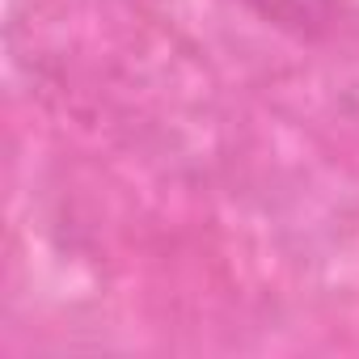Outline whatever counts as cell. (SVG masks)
I'll return each mask as SVG.
<instances>
[{"label":"cell","instance_id":"1","mask_svg":"<svg viewBox=\"0 0 359 359\" xmlns=\"http://www.w3.org/2000/svg\"><path fill=\"white\" fill-rule=\"evenodd\" d=\"M241 5L266 26L287 30L296 39H317L334 18V0H241Z\"/></svg>","mask_w":359,"mask_h":359}]
</instances>
